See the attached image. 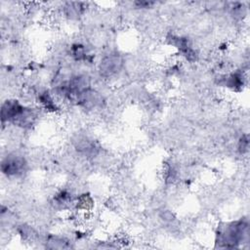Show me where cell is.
Returning a JSON list of instances; mask_svg holds the SVG:
<instances>
[{"instance_id":"1","label":"cell","mask_w":250,"mask_h":250,"mask_svg":"<svg viewBox=\"0 0 250 250\" xmlns=\"http://www.w3.org/2000/svg\"><path fill=\"white\" fill-rule=\"evenodd\" d=\"M1 119L2 122L10 121L25 127L32 124L34 114L31 109L25 108L18 101H6L1 107Z\"/></svg>"},{"instance_id":"6","label":"cell","mask_w":250,"mask_h":250,"mask_svg":"<svg viewBox=\"0 0 250 250\" xmlns=\"http://www.w3.org/2000/svg\"><path fill=\"white\" fill-rule=\"evenodd\" d=\"M246 139H244V137H242V139L240 140V144H239V149L244 152L248 149V139H247V136L245 137Z\"/></svg>"},{"instance_id":"4","label":"cell","mask_w":250,"mask_h":250,"mask_svg":"<svg viewBox=\"0 0 250 250\" xmlns=\"http://www.w3.org/2000/svg\"><path fill=\"white\" fill-rule=\"evenodd\" d=\"M122 66V60L117 55L104 57L100 64V72L103 76H110L119 71Z\"/></svg>"},{"instance_id":"3","label":"cell","mask_w":250,"mask_h":250,"mask_svg":"<svg viewBox=\"0 0 250 250\" xmlns=\"http://www.w3.org/2000/svg\"><path fill=\"white\" fill-rule=\"evenodd\" d=\"M26 163L23 157L18 155H9L3 161L1 165L2 172L7 176H15L21 174L25 169Z\"/></svg>"},{"instance_id":"5","label":"cell","mask_w":250,"mask_h":250,"mask_svg":"<svg viewBox=\"0 0 250 250\" xmlns=\"http://www.w3.org/2000/svg\"><path fill=\"white\" fill-rule=\"evenodd\" d=\"M72 53H73V56H74L77 60H81V59L84 57V55H85L84 49H83V47L80 46V45H76L75 47H73Z\"/></svg>"},{"instance_id":"2","label":"cell","mask_w":250,"mask_h":250,"mask_svg":"<svg viewBox=\"0 0 250 250\" xmlns=\"http://www.w3.org/2000/svg\"><path fill=\"white\" fill-rule=\"evenodd\" d=\"M248 225L240 220L229 223L226 227H222L217 234V243L223 247H236L247 235Z\"/></svg>"}]
</instances>
